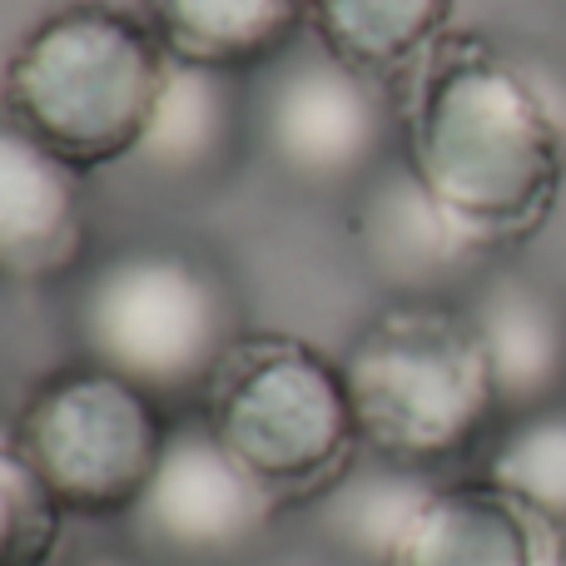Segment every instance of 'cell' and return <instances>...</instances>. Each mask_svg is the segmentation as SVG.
Instances as JSON below:
<instances>
[{"instance_id": "obj_1", "label": "cell", "mask_w": 566, "mask_h": 566, "mask_svg": "<svg viewBox=\"0 0 566 566\" xmlns=\"http://www.w3.org/2000/svg\"><path fill=\"white\" fill-rule=\"evenodd\" d=\"M398 95V155L472 244L502 254L552 219L566 185V119L507 45L448 30Z\"/></svg>"}, {"instance_id": "obj_2", "label": "cell", "mask_w": 566, "mask_h": 566, "mask_svg": "<svg viewBox=\"0 0 566 566\" xmlns=\"http://www.w3.org/2000/svg\"><path fill=\"white\" fill-rule=\"evenodd\" d=\"M338 363L363 452L438 472L502 428L492 363L458 298L382 303Z\"/></svg>"}, {"instance_id": "obj_3", "label": "cell", "mask_w": 566, "mask_h": 566, "mask_svg": "<svg viewBox=\"0 0 566 566\" xmlns=\"http://www.w3.org/2000/svg\"><path fill=\"white\" fill-rule=\"evenodd\" d=\"M169 50L149 20L105 0H70L15 40L0 109L75 169H115L145 139Z\"/></svg>"}, {"instance_id": "obj_4", "label": "cell", "mask_w": 566, "mask_h": 566, "mask_svg": "<svg viewBox=\"0 0 566 566\" xmlns=\"http://www.w3.org/2000/svg\"><path fill=\"white\" fill-rule=\"evenodd\" d=\"M75 343L90 363L155 392L159 402H199L244 338V308L229 274L185 244L139 239L80 274Z\"/></svg>"}, {"instance_id": "obj_5", "label": "cell", "mask_w": 566, "mask_h": 566, "mask_svg": "<svg viewBox=\"0 0 566 566\" xmlns=\"http://www.w3.org/2000/svg\"><path fill=\"white\" fill-rule=\"evenodd\" d=\"M199 412L283 502H308L363 452L343 363L293 333H244L214 368Z\"/></svg>"}, {"instance_id": "obj_6", "label": "cell", "mask_w": 566, "mask_h": 566, "mask_svg": "<svg viewBox=\"0 0 566 566\" xmlns=\"http://www.w3.org/2000/svg\"><path fill=\"white\" fill-rule=\"evenodd\" d=\"M169 422L155 392L80 358L30 388L10 442L70 517H129L159 468Z\"/></svg>"}, {"instance_id": "obj_7", "label": "cell", "mask_w": 566, "mask_h": 566, "mask_svg": "<svg viewBox=\"0 0 566 566\" xmlns=\"http://www.w3.org/2000/svg\"><path fill=\"white\" fill-rule=\"evenodd\" d=\"M249 139L289 185L353 195L398 155V95L388 80L303 35L249 75Z\"/></svg>"}, {"instance_id": "obj_8", "label": "cell", "mask_w": 566, "mask_h": 566, "mask_svg": "<svg viewBox=\"0 0 566 566\" xmlns=\"http://www.w3.org/2000/svg\"><path fill=\"white\" fill-rule=\"evenodd\" d=\"M283 497L264 488L205 422L179 412L169 422L159 468L129 507V537L149 557L169 562H229L244 557L274 527Z\"/></svg>"}, {"instance_id": "obj_9", "label": "cell", "mask_w": 566, "mask_h": 566, "mask_svg": "<svg viewBox=\"0 0 566 566\" xmlns=\"http://www.w3.org/2000/svg\"><path fill=\"white\" fill-rule=\"evenodd\" d=\"M85 179L0 109V283L45 289L85 269Z\"/></svg>"}, {"instance_id": "obj_10", "label": "cell", "mask_w": 566, "mask_h": 566, "mask_svg": "<svg viewBox=\"0 0 566 566\" xmlns=\"http://www.w3.org/2000/svg\"><path fill=\"white\" fill-rule=\"evenodd\" d=\"M353 239L392 298H448V289H468L492 259L422 189L402 155L353 189Z\"/></svg>"}, {"instance_id": "obj_11", "label": "cell", "mask_w": 566, "mask_h": 566, "mask_svg": "<svg viewBox=\"0 0 566 566\" xmlns=\"http://www.w3.org/2000/svg\"><path fill=\"white\" fill-rule=\"evenodd\" d=\"M458 303L492 363L502 418L566 398V298L552 283L522 269H482Z\"/></svg>"}, {"instance_id": "obj_12", "label": "cell", "mask_w": 566, "mask_h": 566, "mask_svg": "<svg viewBox=\"0 0 566 566\" xmlns=\"http://www.w3.org/2000/svg\"><path fill=\"white\" fill-rule=\"evenodd\" d=\"M392 566H566V527L488 478L442 482Z\"/></svg>"}, {"instance_id": "obj_13", "label": "cell", "mask_w": 566, "mask_h": 566, "mask_svg": "<svg viewBox=\"0 0 566 566\" xmlns=\"http://www.w3.org/2000/svg\"><path fill=\"white\" fill-rule=\"evenodd\" d=\"M249 139V80L205 70L169 55L165 90L155 99L145 139L125 159L139 179L175 189L209 185L234 165V149Z\"/></svg>"}, {"instance_id": "obj_14", "label": "cell", "mask_w": 566, "mask_h": 566, "mask_svg": "<svg viewBox=\"0 0 566 566\" xmlns=\"http://www.w3.org/2000/svg\"><path fill=\"white\" fill-rule=\"evenodd\" d=\"M438 488H442L438 472L388 462L378 452H358L348 462V472H338L303 507L313 512L318 537L338 557L358 566H392L402 537L412 532V522L422 517V507L432 502Z\"/></svg>"}, {"instance_id": "obj_15", "label": "cell", "mask_w": 566, "mask_h": 566, "mask_svg": "<svg viewBox=\"0 0 566 566\" xmlns=\"http://www.w3.org/2000/svg\"><path fill=\"white\" fill-rule=\"evenodd\" d=\"M145 20L175 60L249 80L308 35V0H145Z\"/></svg>"}, {"instance_id": "obj_16", "label": "cell", "mask_w": 566, "mask_h": 566, "mask_svg": "<svg viewBox=\"0 0 566 566\" xmlns=\"http://www.w3.org/2000/svg\"><path fill=\"white\" fill-rule=\"evenodd\" d=\"M458 0H308V35L398 85L452 25Z\"/></svg>"}, {"instance_id": "obj_17", "label": "cell", "mask_w": 566, "mask_h": 566, "mask_svg": "<svg viewBox=\"0 0 566 566\" xmlns=\"http://www.w3.org/2000/svg\"><path fill=\"white\" fill-rule=\"evenodd\" d=\"M478 478L507 488L512 497L566 527V398L502 418L482 448Z\"/></svg>"}, {"instance_id": "obj_18", "label": "cell", "mask_w": 566, "mask_h": 566, "mask_svg": "<svg viewBox=\"0 0 566 566\" xmlns=\"http://www.w3.org/2000/svg\"><path fill=\"white\" fill-rule=\"evenodd\" d=\"M70 512L50 497L15 442H0V566H50Z\"/></svg>"}, {"instance_id": "obj_19", "label": "cell", "mask_w": 566, "mask_h": 566, "mask_svg": "<svg viewBox=\"0 0 566 566\" xmlns=\"http://www.w3.org/2000/svg\"><path fill=\"white\" fill-rule=\"evenodd\" d=\"M75 566H149V562L135 557V552H90V557H80Z\"/></svg>"}]
</instances>
